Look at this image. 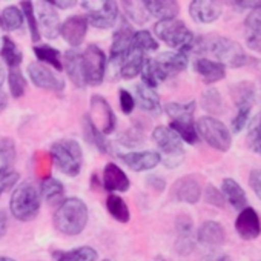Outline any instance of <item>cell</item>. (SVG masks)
<instances>
[{"label":"cell","mask_w":261,"mask_h":261,"mask_svg":"<svg viewBox=\"0 0 261 261\" xmlns=\"http://www.w3.org/2000/svg\"><path fill=\"white\" fill-rule=\"evenodd\" d=\"M28 75L37 88L54 92H62L65 89V80L60 75H57L53 69L40 63H31L28 66Z\"/></svg>","instance_id":"obj_11"},{"label":"cell","mask_w":261,"mask_h":261,"mask_svg":"<svg viewBox=\"0 0 261 261\" xmlns=\"http://www.w3.org/2000/svg\"><path fill=\"white\" fill-rule=\"evenodd\" d=\"M63 68L68 74V77L71 79V82L77 86V88H85V77H83V68H82V53L75 51V49H69L65 53V62H63Z\"/></svg>","instance_id":"obj_26"},{"label":"cell","mask_w":261,"mask_h":261,"mask_svg":"<svg viewBox=\"0 0 261 261\" xmlns=\"http://www.w3.org/2000/svg\"><path fill=\"white\" fill-rule=\"evenodd\" d=\"M250 108H240L238 111H237V115L233 117V120H232V123H230V127H232V130L233 133H241V129H244L246 127V124H247V120H249V115H250Z\"/></svg>","instance_id":"obj_50"},{"label":"cell","mask_w":261,"mask_h":261,"mask_svg":"<svg viewBox=\"0 0 261 261\" xmlns=\"http://www.w3.org/2000/svg\"><path fill=\"white\" fill-rule=\"evenodd\" d=\"M148 185H149L152 189H155L157 192H163L165 188H166L165 178H162V177H159V175H151V177L148 178Z\"/></svg>","instance_id":"obj_55"},{"label":"cell","mask_w":261,"mask_h":261,"mask_svg":"<svg viewBox=\"0 0 261 261\" xmlns=\"http://www.w3.org/2000/svg\"><path fill=\"white\" fill-rule=\"evenodd\" d=\"M201 261H232V259L226 253H211V255L204 256Z\"/></svg>","instance_id":"obj_57"},{"label":"cell","mask_w":261,"mask_h":261,"mask_svg":"<svg viewBox=\"0 0 261 261\" xmlns=\"http://www.w3.org/2000/svg\"><path fill=\"white\" fill-rule=\"evenodd\" d=\"M120 142L129 148H133V146H137L143 142V130L142 127H129L127 130H124V133L120 136Z\"/></svg>","instance_id":"obj_48"},{"label":"cell","mask_w":261,"mask_h":261,"mask_svg":"<svg viewBox=\"0 0 261 261\" xmlns=\"http://www.w3.org/2000/svg\"><path fill=\"white\" fill-rule=\"evenodd\" d=\"M143 63H145V53L130 45V49H129L127 56L124 57V60L121 63L120 75L123 79H127V80L137 77L142 72Z\"/></svg>","instance_id":"obj_27"},{"label":"cell","mask_w":261,"mask_h":261,"mask_svg":"<svg viewBox=\"0 0 261 261\" xmlns=\"http://www.w3.org/2000/svg\"><path fill=\"white\" fill-rule=\"evenodd\" d=\"M37 175L40 177V178H48V177H51L49 175V172H51V155H48V154H39V157H37Z\"/></svg>","instance_id":"obj_52"},{"label":"cell","mask_w":261,"mask_h":261,"mask_svg":"<svg viewBox=\"0 0 261 261\" xmlns=\"http://www.w3.org/2000/svg\"><path fill=\"white\" fill-rule=\"evenodd\" d=\"M49 155L63 174L69 177H77L80 174L83 166V152L82 146L75 140H59L53 143Z\"/></svg>","instance_id":"obj_5"},{"label":"cell","mask_w":261,"mask_h":261,"mask_svg":"<svg viewBox=\"0 0 261 261\" xmlns=\"http://www.w3.org/2000/svg\"><path fill=\"white\" fill-rule=\"evenodd\" d=\"M197 241L206 247H220L226 243V232L224 227L214 220H206L201 223L197 232Z\"/></svg>","instance_id":"obj_18"},{"label":"cell","mask_w":261,"mask_h":261,"mask_svg":"<svg viewBox=\"0 0 261 261\" xmlns=\"http://www.w3.org/2000/svg\"><path fill=\"white\" fill-rule=\"evenodd\" d=\"M133 46L139 48L143 53H152L159 49V42L152 37V34L149 31H137L134 33L133 37Z\"/></svg>","instance_id":"obj_45"},{"label":"cell","mask_w":261,"mask_h":261,"mask_svg":"<svg viewBox=\"0 0 261 261\" xmlns=\"http://www.w3.org/2000/svg\"><path fill=\"white\" fill-rule=\"evenodd\" d=\"M244 28L247 46L255 53H261V7L252 10L247 14L244 20Z\"/></svg>","instance_id":"obj_22"},{"label":"cell","mask_w":261,"mask_h":261,"mask_svg":"<svg viewBox=\"0 0 261 261\" xmlns=\"http://www.w3.org/2000/svg\"><path fill=\"white\" fill-rule=\"evenodd\" d=\"M175 249L180 255H189L194 250L195 238H194V220L188 214H180L175 218Z\"/></svg>","instance_id":"obj_13"},{"label":"cell","mask_w":261,"mask_h":261,"mask_svg":"<svg viewBox=\"0 0 261 261\" xmlns=\"http://www.w3.org/2000/svg\"><path fill=\"white\" fill-rule=\"evenodd\" d=\"M19 178H20L19 172L11 168L0 169V197H2L8 189L14 188V185L19 181Z\"/></svg>","instance_id":"obj_47"},{"label":"cell","mask_w":261,"mask_h":261,"mask_svg":"<svg viewBox=\"0 0 261 261\" xmlns=\"http://www.w3.org/2000/svg\"><path fill=\"white\" fill-rule=\"evenodd\" d=\"M89 211L83 200L80 198H66L63 200L56 214H54V226L56 229L69 237H75L82 233L88 224Z\"/></svg>","instance_id":"obj_2"},{"label":"cell","mask_w":261,"mask_h":261,"mask_svg":"<svg viewBox=\"0 0 261 261\" xmlns=\"http://www.w3.org/2000/svg\"><path fill=\"white\" fill-rule=\"evenodd\" d=\"M10 211L19 221H31L40 211L39 191L31 183L19 185L10 200Z\"/></svg>","instance_id":"obj_4"},{"label":"cell","mask_w":261,"mask_h":261,"mask_svg":"<svg viewBox=\"0 0 261 261\" xmlns=\"http://www.w3.org/2000/svg\"><path fill=\"white\" fill-rule=\"evenodd\" d=\"M82 8L88 13V23L100 30L112 28L118 17V7L111 0H101V2H98V0L86 2L85 0V2H82Z\"/></svg>","instance_id":"obj_8"},{"label":"cell","mask_w":261,"mask_h":261,"mask_svg":"<svg viewBox=\"0 0 261 261\" xmlns=\"http://www.w3.org/2000/svg\"><path fill=\"white\" fill-rule=\"evenodd\" d=\"M136 94H137V101L136 103H139V106L145 112H149L152 115H159L162 112L160 97H159V94L154 89H151L146 85L140 83L136 88Z\"/></svg>","instance_id":"obj_28"},{"label":"cell","mask_w":261,"mask_h":261,"mask_svg":"<svg viewBox=\"0 0 261 261\" xmlns=\"http://www.w3.org/2000/svg\"><path fill=\"white\" fill-rule=\"evenodd\" d=\"M191 53L209 54L215 59V62L221 63L224 68L229 66L232 69L241 68L249 62L246 51L238 42L217 34H209L194 39Z\"/></svg>","instance_id":"obj_1"},{"label":"cell","mask_w":261,"mask_h":261,"mask_svg":"<svg viewBox=\"0 0 261 261\" xmlns=\"http://www.w3.org/2000/svg\"><path fill=\"white\" fill-rule=\"evenodd\" d=\"M152 139L162 151V162L166 168H177L185 159V148L181 139L168 126H157Z\"/></svg>","instance_id":"obj_7"},{"label":"cell","mask_w":261,"mask_h":261,"mask_svg":"<svg viewBox=\"0 0 261 261\" xmlns=\"http://www.w3.org/2000/svg\"><path fill=\"white\" fill-rule=\"evenodd\" d=\"M0 261H16V259H13L10 256H0Z\"/></svg>","instance_id":"obj_60"},{"label":"cell","mask_w":261,"mask_h":261,"mask_svg":"<svg viewBox=\"0 0 261 261\" xmlns=\"http://www.w3.org/2000/svg\"><path fill=\"white\" fill-rule=\"evenodd\" d=\"M204 200L207 204L215 206V207H224L226 206V200L221 194V191H218L214 185H207L204 189Z\"/></svg>","instance_id":"obj_49"},{"label":"cell","mask_w":261,"mask_h":261,"mask_svg":"<svg viewBox=\"0 0 261 261\" xmlns=\"http://www.w3.org/2000/svg\"><path fill=\"white\" fill-rule=\"evenodd\" d=\"M249 186L252 188L253 194L261 201V168H255L249 174Z\"/></svg>","instance_id":"obj_53"},{"label":"cell","mask_w":261,"mask_h":261,"mask_svg":"<svg viewBox=\"0 0 261 261\" xmlns=\"http://www.w3.org/2000/svg\"><path fill=\"white\" fill-rule=\"evenodd\" d=\"M97 250L91 246H82L66 252H57V261H97Z\"/></svg>","instance_id":"obj_33"},{"label":"cell","mask_w":261,"mask_h":261,"mask_svg":"<svg viewBox=\"0 0 261 261\" xmlns=\"http://www.w3.org/2000/svg\"><path fill=\"white\" fill-rule=\"evenodd\" d=\"M197 134L201 137L211 148L220 152H227L232 146V136L229 127L218 118L206 115L198 118L197 124Z\"/></svg>","instance_id":"obj_6"},{"label":"cell","mask_w":261,"mask_h":261,"mask_svg":"<svg viewBox=\"0 0 261 261\" xmlns=\"http://www.w3.org/2000/svg\"><path fill=\"white\" fill-rule=\"evenodd\" d=\"M223 7L214 0H194L189 4V14L198 23H212L220 19Z\"/></svg>","instance_id":"obj_16"},{"label":"cell","mask_w":261,"mask_h":261,"mask_svg":"<svg viewBox=\"0 0 261 261\" xmlns=\"http://www.w3.org/2000/svg\"><path fill=\"white\" fill-rule=\"evenodd\" d=\"M201 108L212 115H220L224 109V105H223V97L221 94L218 92V89H207L201 94Z\"/></svg>","instance_id":"obj_38"},{"label":"cell","mask_w":261,"mask_h":261,"mask_svg":"<svg viewBox=\"0 0 261 261\" xmlns=\"http://www.w3.org/2000/svg\"><path fill=\"white\" fill-rule=\"evenodd\" d=\"M88 120L100 130L103 136L111 134L115 129V114L108 103V100L98 94L91 97V105H89V114H86Z\"/></svg>","instance_id":"obj_10"},{"label":"cell","mask_w":261,"mask_h":261,"mask_svg":"<svg viewBox=\"0 0 261 261\" xmlns=\"http://www.w3.org/2000/svg\"><path fill=\"white\" fill-rule=\"evenodd\" d=\"M118 98H120V108L124 114H133V111L136 109V98L130 95L129 91L126 89H120V94H118Z\"/></svg>","instance_id":"obj_51"},{"label":"cell","mask_w":261,"mask_h":261,"mask_svg":"<svg viewBox=\"0 0 261 261\" xmlns=\"http://www.w3.org/2000/svg\"><path fill=\"white\" fill-rule=\"evenodd\" d=\"M85 139H86V142L94 145L100 152H103V154L109 152V143H108L106 137L88 120V117H85Z\"/></svg>","instance_id":"obj_40"},{"label":"cell","mask_w":261,"mask_h":261,"mask_svg":"<svg viewBox=\"0 0 261 261\" xmlns=\"http://www.w3.org/2000/svg\"><path fill=\"white\" fill-rule=\"evenodd\" d=\"M230 5L237 10H255L258 7H261V0H255V2H250V0H243V2H230Z\"/></svg>","instance_id":"obj_54"},{"label":"cell","mask_w":261,"mask_h":261,"mask_svg":"<svg viewBox=\"0 0 261 261\" xmlns=\"http://www.w3.org/2000/svg\"><path fill=\"white\" fill-rule=\"evenodd\" d=\"M40 192H42V197L49 204L62 203L63 201V197H65V188H63V185L57 178H53V177H48V178H43L42 180Z\"/></svg>","instance_id":"obj_31"},{"label":"cell","mask_w":261,"mask_h":261,"mask_svg":"<svg viewBox=\"0 0 261 261\" xmlns=\"http://www.w3.org/2000/svg\"><path fill=\"white\" fill-rule=\"evenodd\" d=\"M23 13L17 7H7L0 13V27L7 31H16L23 25Z\"/></svg>","instance_id":"obj_39"},{"label":"cell","mask_w":261,"mask_h":261,"mask_svg":"<svg viewBox=\"0 0 261 261\" xmlns=\"http://www.w3.org/2000/svg\"><path fill=\"white\" fill-rule=\"evenodd\" d=\"M0 160L4 163V168H10L16 160V143L13 139H0Z\"/></svg>","instance_id":"obj_46"},{"label":"cell","mask_w":261,"mask_h":261,"mask_svg":"<svg viewBox=\"0 0 261 261\" xmlns=\"http://www.w3.org/2000/svg\"><path fill=\"white\" fill-rule=\"evenodd\" d=\"M2 85H4V71L0 69V88H2Z\"/></svg>","instance_id":"obj_61"},{"label":"cell","mask_w":261,"mask_h":261,"mask_svg":"<svg viewBox=\"0 0 261 261\" xmlns=\"http://www.w3.org/2000/svg\"><path fill=\"white\" fill-rule=\"evenodd\" d=\"M88 19L83 16H71L68 17L63 25H60L62 37L74 48L80 46L88 33Z\"/></svg>","instance_id":"obj_15"},{"label":"cell","mask_w":261,"mask_h":261,"mask_svg":"<svg viewBox=\"0 0 261 261\" xmlns=\"http://www.w3.org/2000/svg\"><path fill=\"white\" fill-rule=\"evenodd\" d=\"M235 230L238 237L244 241L256 240L261 233V220L258 212L249 206L241 209L235 220Z\"/></svg>","instance_id":"obj_12"},{"label":"cell","mask_w":261,"mask_h":261,"mask_svg":"<svg viewBox=\"0 0 261 261\" xmlns=\"http://www.w3.org/2000/svg\"><path fill=\"white\" fill-rule=\"evenodd\" d=\"M82 68L85 83L89 86H98L106 74V56L97 45H88L82 53Z\"/></svg>","instance_id":"obj_9"},{"label":"cell","mask_w":261,"mask_h":261,"mask_svg":"<svg viewBox=\"0 0 261 261\" xmlns=\"http://www.w3.org/2000/svg\"><path fill=\"white\" fill-rule=\"evenodd\" d=\"M34 54H36V57L40 62L54 66L57 71H62L63 69L62 54H60L59 49L53 48L51 45H36L34 46Z\"/></svg>","instance_id":"obj_36"},{"label":"cell","mask_w":261,"mask_h":261,"mask_svg":"<svg viewBox=\"0 0 261 261\" xmlns=\"http://www.w3.org/2000/svg\"><path fill=\"white\" fill-rule=\"evenodd\" d=\"M166 114L171 117V120H178V118H189L194 117L195 112V101H188V103H177L171 101L165 106Z\"/></svg>","instance_id":"obj_41"},{"label":"cell","mask_w":261,"mask_h":261,"mask_svg":"<svg viewBox=\"0 0 261 261\" xmlns=\"http://www.w3.org/2000/svg\"><path fill=\"white\" fill-rule=\"evenodd\" d=\"M20 5H22L23 19H27L28 28H30L31 40L37 43V42H40L42 36H40L39 25H37V17H36V13H34V4H33V2H25V0H23V2H22Z\"/></svg>","instance_id":"obj_43"},{"label":"cell","mask_w":261,"mask_h":261,"mask_svg":"<svg viewBox=\"0 0 261 261\" xmlns=\"http://www.w3.org/2000/svg\"><path fill=\"white\" fill-rule=\"evenodd\" d=\"M0 57L4 59V62L11 68H19L22 60H23V56H22V51L17 48V45L8 37L5 36L2 39V48H0Z\"/></svg>","instance_id":"obj_32"},{"label":"cell","mask_w":261,"mask_h":261,"mask_svg":"<svg viewBox=\"0 0 261 261\" xmlns=\"http://www.w3.org/2000/svg\"><path fill=\"white\" fill-rule=\"evenodd\" d=\"M169 127L181 139V142H186L188 145H195L198 142V134H197V127L194 123V117L172 120Z\"/></svg>","instance_id":"obj_30"},{"label":"cell","mask_w":261,"mask_h":261,"mask_svg":"<svg viewBox=\"0 0 261 261\" xmlns=\"http://www.w3.org/2000/svg\"><path fill=\"white\" fill-rule=\"evenodd\" d=\"M143 5L148 14L159 19V22L175 19L180 13L178 2H174V0H146Z\"/></svg>","instance_id":"obj_25"},{"label":"cell","mask_w":261,"mask_h":261,"mask_svg":"<svg viewBox=\"0 0 261 261\" xmlns=\"http://www.w3.org/2000/svg\"><path fill=\"white\" fill-rule=\"evenodd\" d=\"M8 230V218L4 211H0V238H4Z\"/></svg>","instance_id":"obj_58"},{"label":"cell","mask_w":261,"mask_h":261,"mask_svg":"<svg viewBox=\"0 0 261 261\" xmlns=\"http://www.w3.org/2000/svg\"><path fill=\"white\" fill-rule=\"evenodd\" d=\"M246 143L253 154L261 155V112L255 114L247 126Z\"/></svg>","instance_id":"obj_34"},{"label":"cell","mask_w":261,"mask_h":261,"mask_svg":"<svg viewBox=\"0 0 261 261\" xmlns=\"http://www.w3.org/2000/svg\"><path fill=\"white\" fill-rule=\"evenodd\" d=\"M142 77H143V85H146L151 89H155L162 82L166 79L163 77L155 59H145L143 68H142Z\"/></svg>","instance_id":"obj_35"},{"label":"cell","mask_w":261,"mask_h":261,"mask_svg":"<svg viewBox=\"0 0 261 261\" xmlns=\"http://www.w3.org/2000/svg\"><path fill=\"white\" fill-rule=\"evenodd\" d=\"M230 95H232V100H233L237 109H240V108L252 109V106L255 103V86L250 82H238L232 86Z\"/></svg>","instance_id":"obj_29"},{"label":"cell","mask_w":261,"mask_h":261,"mask_svg":"<svg viewBox=\"0 0 261 261\" xmlns=\"http://www.w3.org/2000/svg\"><path fill=\"white\" fill-rule=\"evenodd\" d=\"M194 68H195L197 74L203 79V82L207 85L217 83L226 77V68L221 63H218L212 59H207V57L197 59L194 63Z\"/></svg>","instance_id":"obj_23"},{"label":"cell","mask_w":261,"mask_h":261,"mask_svg":"<svg viewBox=\"0 0 261 261\" xmlns=\"http://www.w3.org/2000/svg\"><path fill=\"white\" fill-rule=\"evenodd\" d=\"M37 25L40 36L43 34L46 39H56L60 34V20L59 14L56 13L54 7L49 2H42L39 7V17Z\"/></svg>","instance_id":"obj_17"},{"label":"cell","mask_w":261,"mask_h":261,"mask_svg":"<svg viewBox=\"0 0 261 261\" xmlns=\"http://www.w3.org/2000/svg\"><path fill=\"white\" fill-rule=\"evenodd\" d=\"M172 198L180 203L195 204L201 198V185L192 175L178 178L172 186Z\"/></svg>","instance_id":"obj_14"},{"label":"cell","mask_w":261,"mask_h":261,"mask_svg":"<svg viewBox=\"0 0 261 261\" xmlns=\"http://www.w3.org/2000/svg\"><path fill=\"white\" fill-rule=\"evenodd\" d=\"M221 194H223L224 200L238 212L247 206L249 200H247L244 189L241 188V185L237 180H233L230 177H227L221 181Z\"/></svg>","instance_id":"obj_24"},{"label":"cell","mask_w":261,"mask_h":261,"mask_svg":"<svg viewBox=\"0 0 261 261\" xmlns=\"http://www.w3.org/2000/svg\"><path fill=\"white\" fill-rule=\"evenodd\" d=\"M103 261H111V259H103Z\"/></svg>","instance_id":"obj_63"},{"label":"cell","mask_w":261,"mask_h":261,"mask_svg":"<svg viewBox=\"0 0 261 261\" xmlns=\"http://www.w3.org/2000/svg\"><path fill=\"white\" fill-rule=\"evenodd\" d=\"M8 85H10V91H11V95L14 98H20L25 91H27V79L25 75L22 74L20 68H11L10 69V74H8Z\"/></svg>","instance_id":"obj_42"},{"label":"cell","mask_w":261,"mask_h":261,"mask_svg":"<svg viewBox=\"0 0 261 261\" xmlns=\"http://www.w3.org/2000/svg\"><path fill=\"white\" fill-rule=\"evenodd\" d=\"M49 5L53 7H57L60 10H68V8H72L75 5V0H53V2H49Z\"/></svg>","instance_id":"obj_56"},{"label":"cell","mask_w":261,"mask_h":261,"mask_svg":"<svg viewBox=\"0 0 261 261\" xmlns=\"http://www.w3.org/2000/svg\"><path fill=\"white\" fill-rule=\"evenodd\" d=\"M154 33L168 46H171L177 51H181L188 56L191 54V46H192L195 37L183 20H178V19L160 20L155 23Z\"/></svg>","instance_id":"obj_3"},{"label":"cell","mask_w":261,"mask_h":261,"mask_svg":"<svg viewBox=\"0 0 261 261\" xmlns=\"http://www.w3.org/2000/svg\"><path fill=\"white\" fill-rule=\"evenodd\" d=\"M121 162L136 172H143V171H149L154 169L157 165H160L162 162V155L160 152L155 151H143V152H129L124 155H120Z\"/></svg>","instance_id":"obj_19"},{"label":"cell","mask_w":261,"mask_h":261,"mask_svg":"<svg viewBox=\"0 0 261 261\" xmlns=\"http://www.w3.org/2000/svg\"><path fill=\"white\" fill-rule=\"evenodd\" d=\"M123 8H124L126 16L139 25H143L149 19V14L143 2H123Z\"/></svg>","instance_id":"obj_44"},{"label":"cell","mask_w":261,"mask_h":261,"mask_svg":"<svg viewBox=\"0 0 261 261\" xmlns=\"http://www.w3.org/2000/svg\"><path fill=\"white\" fill-rule=\"evenodd\" d=\"M106 209L111 214L112 218H115L118 223H127L130 218V212L127 204L124 203V200L115 194L109 195L106 200Z\"/></svg>","instance_id":"obj_37"},{"label":"cell","mask_w":261,"mask_h":261,"mask_svg":"<svg viewBox=\"0 0 261 261\" xmlns=\"http://www.w3.org/2000/svg\"><path fill=\"white\" fill-rule=\"evenodd\" d=\"M7 106H8V97L2 89H0V112H2Z\"/></svg>","instance_id":"obj_59"},{"label":"cell","mask_w":261,"mask_h":261,"mask_svg":"<svg viewBox=\"0 0 261 261\" xmlns=\"http://www.w3.org/2000/svg\"><path fill=\"white\" fill-rule=\"evenodd\" d=\"M162 74L165 79L171 77V75H177L178 72L185 71L189 62V56L177 51V53H163L155 59Z\"/></svg>","instance_id":"obj_20"},{"label":"cell","mask_w":261,"mask_h":261,"mask_svg":"<svg viewBox=\"0 0 261 261\" xmlns=\"http://www.w3.org/2000/svg\"><path fill=\"white\" fill-rule=\"evenodd\" d=\"M103 188L109 192H126L130 188V181L123 169L108 163L103 169Z\"/></svg>","instance_id":"obj_21"},{"label":"cell","mask_w":261,"mask_h":261,"mask_svg":"<svg viewBox=\"0 0 261 261\" xmlns=\"http://www.w3.org/2000/svg\"><path fill=\"white\" fill-rule=\"evenodd\" d=\"M157 259H159V261H171V259H168V258H165V256H157Z\"/></svg>","instance_id":"obj_62"}]
</instances>
